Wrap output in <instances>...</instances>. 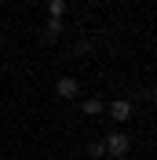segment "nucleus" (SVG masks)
I'll return each mask as SVG.
<instances>
[{
    "mask_svg": "<svg viewBox=\"0 0 157 160\" xmlns=\"http://www.w3.org/2000/svg\"><path fill=\"white\" fill-rule=\"evenodd\" d=\"M128 149H132V138L124 131H117V135H110L102 142V153H110V157H128Z\"/></svg>",
    "mask_w": 157,
    "mask_h": 160,
    "instance_id": "f257e3e1",
    "label": "nucleus"
},
{
    "mask_svg": "<svg viewBox=\"0 0 157 160\" xmlns=\"http://www.w3.org/2000/svg\"><path fill=\"white\" fill-rule=\"evenodd\" d=\"M55 91H59V98H77V95H80V84L73 77H62L59 84H55Z\"/></svg>",
    "mask_w": 157,
    "mask_h": 160,
    "instance_id": "f03ea898",
    "label": "nucleus"
},
{
    "mask_svg": "<svg viewBox=\"0 0 157 160\" xmlns=\"http://www.w3.org/2000/svg\"><path fill=\"white\" fill-rule=\"evenodd\" d=\"M110 117L117 120V124H124V120L132 117V102H128V98H117V102H110Z\"/></svg>",
    "mask_w": 157,
    "mask_h": 160,
    "instance_id": "7ed1b4c3",
    "label": "nucleus"
},
{
    "mask_svg": "<svg viewBox=\"0 0 157 160\" xmlns=\"http://www.w3.org/2000/svg\"><path fill=\"white\" fill-rule=\"evenodd\" d=\"M102 109H106L102 98H84V113H88V117H95V113H102Z\"/></svg>",
    "mask_w": 157,
    "mask_h": 160,
    "instance_id": "20e7f679",
    "label": "nucleus"
},
{
    "mask_svg": "<svg viewBox=\"0 0 157 160\" xmlns=\"http://www.w3.org/2000/svg\"><path fill=\"white\" fill-rule=\"evenodd\" d=\"M44 37H48V40H55V37H62V18H51L48 26H44Z\"/></svg>",
    "mask_w": 157,
    "mask_h": 160,
    "instance_id": "39448f33",
    "label": "nucleus"
},
{
    "mask_svg": "<svg viewBox=\"0 0 157 160\" xmlns=\"http://www.w3.org/2000/svg\"><path fill=\"white\" fill-rule=\"evenodd\" d=\"M48 15H51V18H62V15H66V0H51V4H48Z\"/></svg>",
    "mask_w": 157,
    "mask_h": 160,
    "instance_id": "423d86ee",
    "label": "nucleus"
},
{
    "mask_svg": "<svg viewBox=\"0 0 157 160\" xmlns=\"http://www.w3.org/2000/svg\"><path fill=\"white\" fill-rule=\"evenodd\" d=\"M88 157H102V142H91V146H88Z\"/></svg>",
    "mask_w": 157,
    "mask_h": 160,
    "instance_id": "0eeeda50",
    "label": "nucleus"
},
{
    "mask_svg": "<svg viewBox=\"0 0 157 160\" xmlns=\"http://www.w3.org/2000/svg\"><path fill=\"white\" fill-rule=\"evenodd\" d=\"M0 4H4V0H0Z\"/></svg>",
    "mask_w": 157,
    "mask_h": 160,
    "instance_id": "6e6552de",
    "label": "nucleus"
}]
</instances>
